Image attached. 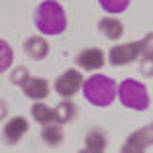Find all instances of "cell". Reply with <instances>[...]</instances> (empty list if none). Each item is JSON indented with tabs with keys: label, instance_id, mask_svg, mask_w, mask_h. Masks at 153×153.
I'll list each match as a JSON object with an SVG mask.
<instances>
[{
	"label": "cell",
	"instance_id": "obj_15",
	"mask_svg": "<svg viewBox=\"0 0 153 153\" xmlns=\"http://www.w3.org/2000/svg\"><path fill=\"white\" fill-rule=\"evenodd\" d=\"M31 114L35 118L37 123H41V125H47V123H53L55 120V114H53V108L47 104H43V102H35L33 108H31Z\"/></svg>",
	"mask_w": 153,
	"mask_h": 153
},
{
	"label": "cell",
	"instance_id": "obj_9",
	"mask_svg": "<svg viewBox=\"0 0 153 153\" xmlns=\"http://www.w3.org/2000/svg\"><path fill=\"white\" fill-rule=\"evenodd\" d=\"M21 88H23L25 96L31 98V100H43L49 94V84L43 78H29Z\"/></svg>",
	"mask_w": 153,
	"mask_h": 153
},
{
	"label": "cell",
	"instance_id": "obj_5",
	"mask_svg": "<svg viewBox=\"0 0 153 153\" xmlns=\"http://www.w3.org/2000/svg\"><path fill=\"white\" fill-rule=\"evenodd\" d=\"M82 74L78 70H65L57 80H55V92L61 98H71L74 94L80 92L82 88Z\"/></svg>",
	"mask_w": 153,
	"mask_h": 153
},
{
	"label": "cell",
	"instance_id": "obj_10",
	"mask_svg": "<svg viewBox=\"0 0 153 153\" xmlns=\"http://www.w3.org/2000/svg\"><path fill=\"white\" fill-rule=\"evenodd\" d=\"M23 49H25V53L31 59H35V61L45 59L47 53H49V45H47V41H45L43 37H29L23 43Z\"/></svg>",
	"mask_w": 153,
	"mask_h": 153
},
{
	"label": "cell",
	"instance_id": "obj_6",
	"mask_svg": "<svg viewBox=\"0 0 153 153\" xmlns=\"http://www.w3.org/2000/svg\"><path fill=\"white\" fill-rule=\"evenodd\" d=\"M151 141H153V127L147 125V127H143V129L135 131L129 139L125 141L123 153H141L151 145Z\"/></svg>",
	"mask_w": 153,
	"mask_h": 153
},
{
	"label": "cell",
	"instance_id": "obj_19",
	"mask_svg": "<svg viewBox=\"0 0 153 153\" xmlns=\"http://www.w3.org/2000/svg\"><path fill=\"white\" fill-rule=\"evenodd\" d=\"M6 117V102L4 100H0V120Z\"/></svg>",
	"mask_w": 153,
	"mask_h": 153
},
{
	"label": "cell",
	"instance_id": "obj_17",
	"mask_svg": "<svg viewBox=\"0 0 153 153\" xmlns=\"http://www.w3.org/2000/svg\"><path fill=\"white\" fill-rule=\"evenodd\" d=\"M129 2H131V0H100V6H102L106 12H112V14H117V12L127 10Z\"/></svg>",
	"mask_w": 153,
	"mask_h": 153
},
{
	"label": "cell",
	"instance_id": "obj_8",
	"mask_svg": "<svg viewBox=\"0 0 153 153\" xmlns=\"http://www.w3.org/2000/svg\"><path fill=\"white\" fill-rule=\"evenodd\" d=\"M104 53L102 49H96V47H90V49H84L82 53L76 57V63L86 71H94V70H100L104 65Z\"/></svg>",
	"mask_w": 153,
	"mask_h": 153
},
{
	"label": "cell",
	"instance_id": "obj_1",
	"mask_svg": "<svg viewBox=\"0 0 153 153\" xmlns=\"http://www.w3.org/2000/svg\"><path fill=\"white\" fill-rule=\"evenodd\" d=\"M35 27L45 35H61L68 27L65 10L55 0H43L35 8Z\"/></svg>",
	"mask_w": 153,
	"mask_h": 153
},
{
	"label": "cell",
	"instance_id": "obj_2",
	"mask_svg": "<svg viewBox=\"0 0 153 153\" xmlns=\"http://www.w3.org/2000/svg\"><path fill=\"white\" fill-rule=\"evenodd\" d=\"M84 96L90 104L94 106H108L114 102L117 96V84L112 82L108 76H92L84 82Z\"/></svg>",
	"mask_w": 153,
	"mask_h": 153
},
{
	"label": "cell",
	"instance_id": "obj_16",
	"mask_svg": "<svg viewBox=\"0 0 153 153\" xmlns=\"http://www.w3.org/2000/svg\"><path fill=\"white\" fill-rule=\"evenodd\" d=\"M12 65V49L6 41L0 39V74L6 71Z\"/></svg>",
	"mask_w": 153,
	"mask_h": 153
},
{
	"label": "cell",
	"instance_id": "obj_3",
	"mask_svg": "<svg viewBox=\"0 0 153 153\" xmlns=\"http://www.w3.org/2000/svg\"><path fill=\"white\" fill-rule=\"evenodd\" d=\"M151 39L153 35L147 33L145 39L141 41H135V43H123V45H117V47L110 49L108 53V59L112 65H129L131 61L135 59H151Z\"/></svg>",
	"mask_w": 153,
	"mask_h": 153
},
{
	"label": "cell",
	"instance_id": "obj_7",
	"mask_svg": "<svg viewBox=\"0 0 153 153\" xmlns=\"http://www.w3.org/2000/svg\"><path fill=\"white\" fill-rule=\"evenodd\" d=\"M27 131H29V120L23 118V117H14L4 125L2 137H4V141L8 143V145H16L25 137Z\"/></svg>",
	"mask_w": 153,
	"mask_h": 153
},
{
	"label": "cell",
	"instance_id": "obj_18",
	"mask_svg": "<svg viewBox=\"0 0 153 153\" xmlns=\"http://www.w3.org/2000/svg\"><path fill=\"white\" fill-rule=\"evenodd\" d=\"M29 78H31V74H29L27 68H16V70L10 74V82L14 84V86H23Z\"/></svg>",
	"mask_w": 153,
	"mask_h": 153
},
{
	"label": "cell",
	"instance_id": "obj_4",
	"mask_svg": "<svg viewBox=\"0 0 153 153\" xmlns=\"http://www.w3.org/2000/svg\"><path fill=\"white\" fill-rule=\"evenodd\" d=\"M117 96L123 102V106L133 108V110H147L149 104H151V98H149V92H147L145 84L131 80V78L120 82V86L117 88Z\"/></svg>",
	"mask_w": 153,
	"mask_h": 153
},
{
	"label": "cell",
	"instance_id": "obj_12",
	"mask_svg": "<svg viewBox=\"0 0 153 153\" xmlns=\"http://www.w3.org/2000/svg\"><path fill=\"white\" fill-rule=\"evenodd\" d=\"M53 114H55V123H59V125H63V123H70V120H74L76 118V114H78V108H76V104L71 102V100H61L55 108H53Z\"/></svg>",
	"mask_w": 153,
	"mask_h": 153
},
{
	"label": "cell",
	"instance_id": "obj_13",
	"mask_svg": "<svg viewBox=\"0 0 153 153\" xmlns=\"http://www.w3.org/2000/svg\"><path fill=\"white\" fill-rule=\"evenodd\" d=\"M98 29H100V33H104L106 39H120V35H123V31H125V27H123V23L118 21V19H112V16H106V19H102L100 23H98Z\"/></svg>",
	"mask_w": 153,
	"mask_h": 153
},
{
	"label": "cell",
	"instance_id": "obj_14",
	"mask_svg": "<svg viewBox=\"0 0 153 153\" xmlns=\"http://www.w3.org/2000/svg\"><path fill=\"white\" fill-rule=\"evenodd\" d=\"M41 139L47 143V145H61L63 141V131H61V125L59 123H47L43 125V131H41Z\"/></svg>",
	"mask_w": 153,
	"mask_h": 153
},
{
	"label": "cell",
	"instance_id": "obj_11",
	"mask_svg": "<svg viewBox=\"0 0 153 153\" xmlns=\"http://www.w3.org/2000/svg\"><path fill=\"white\" fill-rule=\"evenodd\" d=\"M106 135L102 129H90L84 141V151L86 153H102L106 149Z\"/></svg>",
	"mask_w": 153,
	"mask_h": 153
}]
</instances>
